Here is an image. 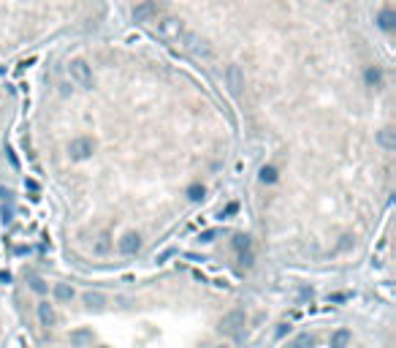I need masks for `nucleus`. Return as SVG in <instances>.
Segmentation results:
<instances>
[{"instance_id": "nucleus-1", "label": "nucleus", "mask_w": 396, "mask_h": 348, "mask_svg": "<svg viewBox=\"0 0 396 348\" xmlns=\"http://www.w3.org/2000/svg\"><path fill=\"white\" fill-rule=\"evenodd\" d=\"M244 321H247L244 310H231V313H225L223 318H220V327L217 329L223 332V335H228V337H239Z\"/></svg>"}, {"instance_id": "nucleus-2", "label": "nucleus", "mask_w": 396, "mask_h": 348, "mask_svg": "<svg viewBox=\"0 0 396 348\" xmlns=\"http://www.w3.org/2000/svg\"><path fill=\"white\" fill-rule=\"evenodd\" d=\"M157 33H160L166 41H179L185 36V22L177 19V17H166L160 25H157Z\"/></svg>"}, {"instance_id": "nucleus-3", "label": "nucleus", "mask_w": 396, "mask_h": 348, "mask_svg": "<svg viewBox=\"0 0 396 348\" xmlns=\"http://www.w3.org/2000/svg\"><path fill=\"white\" fill-rule=\"evenodd\" d=\"M68 71H71V79H74L79 87H84V90H90V87H92V71H90V66H87L84 60H71Z\"/></svg>"}, {"instance_id": "nucleus-4", "label": "nucleus", "mask_w": 396, "mask_h": 348, "mask_svg": "<svg viewBox=\"0 0 396 348\" xmlns=\"http://www.w3.org/2000/svg\"><path fill=\"white\" fill-rule=\"evenodd\" d=\"M68 153L74 161H87V158H92V153H95V141L90 136H79L68 144Z\"/></svg>"}, {"instance_id": "nucleus-5", "label": "nucleus", "mask_w": 396, "mask_h": 348, "mask_svg": "<svg viewBox=\"0 0 396 348\" xmlns=\"http://www.w3.org/2000/svg\"><path fill=\"white\" fill-rule=\"evenodd\" d=\"M182 38H185V49L193 54V57H212V46L204 41L201 36H195V33H185Z\"/></svg>"}, {"instance_id": "nucleus-6", "label": "nucleus", "mask_w": 396, "mask_h": 348, "mask_svg": "<svg viewBox=\"0 0 396 348\" xmlns=\"http://www.w3.org/2000/svg\"><path fill=\"white\" fill-rule=\"evenodd\" d=\"M225 84H228V93H231V96H242V90H244V71L239 66H228L225 68Z\"/></svg>"}, {"instance_id": "nucleus-7", "label": "nucleus", "mask_w": 396, "mask_h": 348, "mask_svg": "<svg viewBox=\"0 0 396 348\" xmlns=\"http://www.w3.org/2000/svg\"><path fill=\"white\" fill-rule=\"evenodd\" d=\"M117 248H120L122 256H136V253L141 250V237H139L136 231H128V234L120 240V245H117Z\"/></svg>"}, {"instance_id": "nucleus-8", "label": "nucleus", "mask_w": 396, "mask_h": 348, "mask_svg": "<svg viewBox=\"0 0 396 348\" xmlns=\"http://www.w3.org/2000/svg\"><path fill=\"white\" fill-rule=\"evenodd\" d=\"M155 14H157V9H155V3H149V0H144V3H139L136 9H133V22H152L155 19Z\"/></svg>"}, {"instance_id": "nucleus-9", "label": "nucleus", "mask_w": 396, "mask_h": 348, "mask_svg": "<svg viewBox=\"0 0 396 348\" xmlns=\"http://www.w3.org/2000/svg\"><path fill=\"white\" fill-rule=\"evenodd\" d=\"M377 144L385 147V150H396V131L391 128V125L383 128V131H377Z\"/></svg>"}, {"instance_id": "nucleus-10", "label": "nucleus", "mask_w": 396, "mask_h": 348, "mask_svg": "<svg viewBox=\"0 0 396 348\" xmlns=\"http://www.w3.org/2000/svg\"><path fill=\"white\" fill-rule=\"evenodd\" d=\"M82 299H84V305L90 307V310H104V305H106V297L101 294V291H87Z\"/></svg>"}, {"instance_id": "nucleus-11", "label": "nucleus", "mask_w": 396, "mask_h": 348, "mask_svg": "<svg viewBox=\"0 0 396 348\" xmlns=\"http://www.w3.org/2000/svg\"><path fill=\"white\" fill-rule=\"evenodd\" d=\"M38 321H41V327H46V329L54 324V310H52L49 302H38Z\"/></svg>"}, {"instance_id": "nucleus-12", "label": "nucleus", "mask_w": 396, "mask_h": 348, "mask_svg": "<svg viewBox=\"0 0 396 348\" xmlns=\"http://www.w3.org/2000/svg\"><path fill=\"white\" fill-rule=\"evenodd\" d=\"M364 82H367V87H375V90H377V87L383 84V71L375 68V66H369L367 71H364Z\"/></svg>"}, {"instance_id": "nucleus-13", "label": "nucleus", "mask_w": 396, "mask_h": 348, "mask_svg": "<svg viewBox=\"0 0 396 348\" xmlns=\"http://www.w3.org/2000/svg\"><path fill=\"white\" fill-rule=\"evenodd\" d=\"M109 250H112V237H109V234H98V240L92 242V253H95V256H106Z\"/></svg>"}, {"instance_id": "nucleus-14", "label": "nucleus", "mask_w": 396, "mask_h": 348, "mask_svg": "<svg viewBox=\"0 0 396 348\" xmlns=\"http://www.w3.org/2000/svg\"><path fill=\"white\" fill-rule=\"evenodd\" d=\"M350 332L347 329H337L334 335H331V340H328V348H347V343H350Z\"/></svg>"}, {"instance_id": "nucleus-15", "label": "nucleus", "mask_w": 396, "mask_h": 348, "mask_svg": "<svg viewBox=\"0 0 396 348\" xmlns=\"http://www.w3.org/2000/svg\"><path fill=\"white\" fill-rule=\"evenodd\" d=\"M92 343V329H76L71 332V345H87Z\"/></svg>"}, {"instance_id": "nucleus-16", "label": "nucleus", "mask_w": 396, "mask_h": 348, "mask_svg": "<svg viewBox=\"0 0 396 348\" xmlns=\"http://www.w3.org/2000/svg\"><path fill=\"white\" fill-rule=\"evenodd\" d=\"M377 25L383 27V30H393V27H396V14H393L391 9L380 11V17H377Z\"/></svg>"}, {"instance_id": "nucleus-17", "label": "nucleus", "mask_w": 396, "mask_h": 348, "mask_svg": "<svg viewBox=\"0 0 396 348\" xmlns=\"http://www.w3.org/2000/svg\"><path fill=\"white\" fill-rule=\"evenodd\" d=\"M54 297H57L60 302H71V299H74V288H71L68 283H54Z\"/></svg>"}, {"instance_id": "nucleus-18", "label": "nucleus", "mask_w": 396, "mask_h": 348, "mask_svg": "<svg viewBox=\"0 0 396 348\" xmlns=\"http://www.w3.org/2000/svg\"><path fill=\"white\" fill-rule=\"evenodd\" d=\"M231 245H234V250H239V253H244V250H250V245H252V240L247 234H236L234 240H231Z\"/></svg>"}, {"instance_id": "nucleus-19", "label": "nucleus", "mask_w": 396, "mask_h": 348, "mask_svg": "<svg viewBox=\"0 0 396 348\" xmlns=\"http://www.w3.org/2000/svg\"><path fill=\"white\" fill-rule=\"evenodd\" d=\"M260 183H266V185L277 183V169L274 166H263V169H260Z\"/></svg>"}, {"instance_id": "nucleus-20", "label": "nucleus", "mask_w": 396, "mask_h": 348, "mask_svg": "<svg viewBox=\"0 0 396 348\" xmlns=\"http://www.w3.org/2000/svg\"><path fill=\"white\" fill-rule=\"evenodd\" d=\"M187 199L190 201H201L204 199V185H190L187 188Z\"/></svg>"}, {"instance_id": "nucleus-21", "label": "nucleus", "mask_w": 396, "mask_h": 348, "mask_svg": "<svg viewBox=\"0 0 396 348\" xmlns=\"http://www.w3.org/2000/svg\"><path fill=\"white\" fill-rule=\"evenodd\" d=\"M288 332H290V324H280V327H277V332H274V337H277V340H282L285 335H288Z\"/></svg>"}, {"instance_id": "nucleus-22", "label": "nucleus", "mask_w": 396, "mask_h": 348, "mask_svg": "<svg viewBox=\"0 0 396 348\" xmlns=\"http://www.w3.org/2000/svg\"><path fill=\"white\" fill-rule=\"evenodd\" d=\"M239 261H242L244 267H250V264H252V253H250V250H244L242 256H239Z\"/></svg>"}, {"instance_id": "nucleus-23", "label": "nucleus", "mask_w": 396, "mask_h": 348, "mask_svg": "<svg viewBox=\"0 0 396 348\" xmlns=\"http://www.w3.org/2000/svg\"><path fill=\"white\" fill-rule=\"evenodd\" d=\"M33 288L38 291V294H44V291H46V286H44V280H38V278L33 280Z\"/></svg>"}, {"instance_id": "nucleus-24", "label": "nucleus", "mask_w": 396, "mask_h": 348, "mask_svg": "<svg viewBox=\"0 0 396 348\" xmlns=\"http://www.w3.org/2000/svg\"><path fill=\"white\" fill-rule=\"evenodd\" d=\"M212 240H215V231H204L201 234V242H212Z\"/></svg>"}, {"instance_id": "nucleus-25", "label": "nucleus", "mask_w": 396, "mask_h": 348, "mask_svg": "<svg viewBox=\"0 0 396 348\" xmlns=\"http://www.w3.org/2000/svg\"><path fill=\"white\" fill-rule=\"evenodd\" d=\"M288 348H304L302 343H299V340H296V343H293V345H288Z\"/></svg>"}, {"instance_id": "nucleus-26", "label": "nucleus", "mask_w": 396, "mask_h": 348, "mask_svg": "<svg viewBox=\"0 0 396 348\" xmlns=\"http://www.w3.org/2000/svg\"><path fill=\"white\" fill-rule=\"evenodd\" d=\"M98 348H109V345H98Z\"/></svg>"}, {"instance_id": "nucleus-27", "label": "nucleus", "mask_w": 396, "mask_h": 348, "mask_svg": "<svg viewBox=\"0 0 396 348\" xmlns=\"http://www.w3.org/2000/svg\"><path fill=\"white\" fill-rule=\"evenodd\" d=\"M220 348H228V345H220Z\"/></svg>"}]
</instances>
